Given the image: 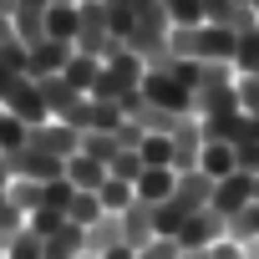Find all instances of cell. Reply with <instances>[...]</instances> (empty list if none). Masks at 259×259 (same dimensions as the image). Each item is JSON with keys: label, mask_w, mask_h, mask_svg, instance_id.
<instances>
[{"label": "cell", "mask_w": 259, "mask_h": 259, "mask_svg": "<svg viewBox=\"0 0 259 259\" xmlns=\"http://www.w3.org/2000/svg\"><path fill=\"white\" fill-rule=\"evenodd\" d=\"M81 97H92V87H97V76H102V61L97 56H87V51H71V61H66V71H61Z\"/></svg>", "instance_id": "obj_14"}, {"label": "cell", "mask_w": 259, "mask_h": 259, "mask_svg": "<svg viewBox=\"0 0 259 259\" xmlns=\"http://www.w3.org/2000/svg\"><path fill=\"white\" fill-rule=\"evenodd\" d=\"M71 51H76V46L51 41V36H46V41H36V46H31V61H26V76H31V81L61 76V71H66V61H71Z\"/></svg>", "instance_id": "obj_6"}, {"label": "cell", "mask_w": 259, "mask_h": 259, "mask_svg": "<svg viewBox=\"0 0 259 259\" xmlns=\"http://www.w3.org/2000/svg\"><path fill=\"white\" fill-rule=\"evenodd\" d=\"M0 107H6L11 117H21L26 127H41V122H51V107H46V97H41V81H31V76H26V81H21V87L6 97V102H0Z\"/></svg>", "instance_id": "obj_5"}, {"label": "cell", "mask_w": 259, "mask_h": 259, "mask_svg": "<svg viewBox=\"0 0 259 259\" xmlns=\"http://www.w3.org/2000/svg\"><path fill=\"white\" fill-rule=\"evenodd\" d=\"M173 188H178V173H173V168H143L138 183H133L138 203H148V208H158L163 198H173Z\"/></svg>", "instance_id": "obj_9"}, {"label": "cell", "mask_w": 259, "mask_h": 259, "mask_svg": "<svg viewBox=\"0 0 259 259\" xmlns=\"http://www.w3.org/2000/svg\"><path fill=\"white\" fill-rule=\"evenodd\" d=\"M41 97H46V107H51V117H66L76 102H81V92L66 81V76H46L41 81Z\"/></svg>", "instance_id": "obj_16"}, {"label": "cell", "mask_w": 259, "mask_h": 259, "mask_svg": "<svg viewBox=\"0 0 259 259\" xmlns=\"http://www.w3.org/2000/svg\"><path fill=\"white\" fill-rule=\"evenodd\" d=\"M198 173L203 178H229V173H239V148L234 143H213V138H203V148H198Z\"/></svg>", "instance_id": "obj_8"}, {"label": "cell", "mask_w": 259, "mask_h": 259, "mask_svg": "<svg viewBox=\"0 0 259 259\" xmlns=\"http://www.w3.org/2000/svg\"><path fill=\"white\" fill-rule=\"evenodd\" d=\"M244 203H254V173H244V168H239V173H229V178H219V183H213L208 208H213L224 224H229V219H234Z\"/></svg>", "instance_id": "obj_3"}, {"label": "cell", "mask_w": 259, "mask_h": 259, "mask_svg": "<svg viewBox=\"0 0 259 259\" xmlns=\"http://www.w3.org/2000/svg\"><path fill=\"white\" fill-rule=\"evenodd\" d=\"M6 259H46V244H41L31 229H21V234L6 244Z\"/></svg>", "instance_id": "obj_26"}, {"label": "cell", "mask_w": 259, "mask_h": 259, "mask_svg": "<svg viewBox=\"0 0 259 259\" xmlns=\"http://www.w3.org/2000/svg\"><path fill=\"white\" fill-rule=\"evenodd\" d=\"M107 173H112V178H127V183H138V173H143V158H138V148H122V153L107 163Z\"/></svg>", "instance_id": "obj_28"}, {"label": "cell", "mask_w": 259, "mask_h": 259, "mask_svg": "<svg viewBox=\"0 0 259 259\" xmlns=\"http://www.w3.org/2000/svg\"><path fill=\"white\" fill-rule=\"evenodd\" d=\"M117 244H122V224H117L112 213H107L102 224H92V229H87V254H92V259H97V254H107V249H117Z\"/></svg>", "instance_id": "obj_21"}, {"label": "cell", "mask_w": 259, "mask_h": 259, "mask_svg": "<svg viewBox=\"0 0 259 259\" xmlns=\"http://www.w3.org/2000/svg\"><path fill=\"white\" fill-rule=\"evenodd\" d=\"M102 219H107V213H102V198L76 188V198H71V208H66V224H76V229H92V224H102Z\"/></svg>", "instance_id": "obj_20"}, {"label": "cell", "mask_w": 259, "mask_h": 259, "mask_svg": "<svg viewBox=\"0 0 259 259\" xmlns=\"http://www.w3.org/2000/svg\"><path fill=\"white\" fill-rule=\"evenodd\" d=\"M71 198H76V188H71L66 178H56V183H41V208H56V213H66V208H71Z\"/></svg>", "instance_id": "obj_25"}, {"label": "cell", "mask_w": 259, "mask_h": 259, "mask_svg": "<svg viewBox=\"0 0 259 259\" xmlns=\"http://www.w3.org/2000/svg\"><path fill=\"white\" fill-rule=\"evenodd\" d=\"M66 183L81 188V193H97V188L107 183V163H97L92 153H71V158H66Z\"/></svg>", "instance_id": "obj_11"}, {"label": "cell", "mask_w": 259, "mask_h": 259, "mask_svg": "<svg viewBox=\"0 0 259 259\" xmlns=\"http://www.w3.org/2000/svg\"><path fill=\"white\" fill-rule=\"evenodd\" d=\"M0 208H6V188H0Z\"/></svg>", "instance_id": "obj_37"}, {"label": "cell", "mask_w": 259, "mask_h": 259, "mask_svg": "<svg viewBox=\"0 0 259 259\" xmlns=\"http://www.w3.org/2000/svg\"><path fill=\"white\" fill-rule=\"evenodd\" d=\"M117 224H122V244L127 249H143V244L158 239V224H153V208L148 203H133L127 213H117Z\"/></svg>", "instance_id": "obj_10"}, {"label": "cell", "mask_w": 259, "mask_h": 259, "mask_svg": "<svg viewBox=\"0 0 259 259\" xmlns=\"http://www.w3.org/2000/svg\"><path fill=\"white\" fill-rule=\"evenodd\" d=\"M254 76H259V71H254Z\"/></svg>", "instance_id": "obj_39"}, {"label": "cell", "mask_w": 259, "mask_h": 259, "mask_svg": "<svg viewBox=\"0 0 259 259\" xmlns=\"http://www.w3.org/2000/svg\"><path fill=\"white\" fill-rule=\"evenodd\" d=\"M41 26H46V36H51V41H66V46H76V31H81V16H76V6H46Z\"/></svg>", "instance_id": "obj_12"}, {"label": "cell", "mask_w": 259, "mask_h": 259, "mask_svg": "<svg viewBox=\"0 0 259 259\" xmlns=\"http://www.w3.org/2000/svg\"><path fill=\"white\" fill-rule=\"evenodd\" d=\"M61 224H66V213H56V208H36V213H26V229H31L36 239H51Z\"/></svg>", "instance_id": "obj_27"}, {"label": "cell", "mask_w": 259, "mask_h": 259, "mask_svg": "<svg viewBox=\"0 0 259 259\" xmlns=\"http://www.w3.org/2000/svg\"><path fill=\"white\" fill-rule=\"evenodd\" d=\"M138 158H143V168H173V138L168 133H143Z\"/></svg>", "instance_id": "obj_19"}, {"label": "cell", "mask_w": 259, "mask_h": 259, "mask_svg": "<svg viewBox=\"0 0 259 259\" xmlns=\"http://www.w3.org/2000/svg\"><path fill=\"white\" fill-rule=\"evenodd\" d=\"M6 158V168H11V178H31V183H56V178H66V163L61 158H51V153H41V148H16V153H0Z\"/></svg>", "instance_id": "obj_2"}, {"label": "cell", "mask_w": 259, "mask_h": 259, "mask_svg": "<svg viewBox=\"0 0 259 259\" xmlns=\"http://www.w3.org/2000/svg\"><path fill=\"white\" fill-rule=\"evenodd\" d=\"M51 0H16V11H46Z\"/></svg>", "instance_id": "obj_34"}, {"label": "cell", "mask_w": 259, "mask_h": 259, "mask_svg": "<svg viewBox=\"0 0 259 259\" xmlns=\"http://www.w3.org/2000/svg\"><path fill=\"white\" fill-rule=\"evenodd\" d=\"M259 71V26H244L234 41V76H254Z\"/></svg>", "instance_id": "obj_17"}, {"label": "cell", "mask_w": 259, "mask_h": 259, "mask_svg": "<svg viewBox=\"0 0 259 259\" xmlns=\"http://www.w3.org/2000/svg\"><path fill=\"white\" fill-rule=\"evenodd\" d=\"M51 6H76V0H51Z\"/></svg>", "instance_id": "obj_36"}, {"label": "cell", "mask_w": 259, "mask_h": 259, "mask_svg": "<svg viewBox=\"0 0 259 259\" xmlns=\"http://www.w3.org/2000/svg\"><path fill=\"white\" fill-rule=\"evenodd\" d=\"M21 81H26V71H21L16 61H0V102H6V97H11Z\"/></svg>", "instance_id": "obj_32"}, {"label": "cell", "mask_w": 259, "mask_h": 259, "mask_svg": "<svg viewBox=\"0 0 259 259\" xmlns=\"http://www.w3.org/2000/svg\"><path fill=\"white\" fill-rule=\"evenodd\" d=\"M229 239H234V244H244V249H249V259H254V244H259V203H244V208L229 219Z\"/></svg>", "instance_id": "obj_18"}, {"label": "cell", "mask_w": 259, "mask_h": 259, "mask_svg": "<svg viewBox=\"0 0 259 259\" xmlns=\"http://www.w3.org/2000/svg\"><path fill=\"white\" fill-rule=\"evenodd\" d=\"M31 148H41V153H51V158H71V153H81V133L71 122H61V117H51V122H41V127H31Z\"/></svg>", "instance_id": "obj_4"}, {"label": "cell", "mask_w": 259, "mask_h": 259, "mask_svg": "<svg viewBox=\"0 0 259 259\" xmlns=\"http://www.w3.org/2000/svg\"><path fill=\"white\" fill-rule=\"evenodd\" d=\"M173 26H203V0H163Z\"/></svg>", "instance_id": "obj_24"}, {"label": "cell", "mask_w": 259, "mask_h": 259, "mask_svg": "<svg viewBox=\"0 0 259 259\" xmlns=\"http://www.w3.org/2000/svg\"><path fill=\"white\" fill-rule=\"evenodd\" d=\"M0 188H11V168H6V158H0Z\"/></svg>", "instance_id": "obj_35"}, {"label": "cell", "mask_w": 259, "mask_h": 259, "mask_svg": "<svg viewBox=\"0 0 259 259\" xmlns=\"http://www.w3.org/2000/svg\"><path fill=\"white\" fill-rule=\"evenodd\" d=\"M183 249H178V239H153V244H143L138 249V259H178Z\"/></svg>", "instance_id": "obj_31"}, {"label": "cell", "mask_w": 259, "mask_h": 259, "mask_svg": "<svg viewBox=\"0 0 259 259\" xmlns=\"http://www.w3.org/2000/svg\"><path fill=\"white\" fill-rule=\"evenodd\" d=\"M138 92H143L148 107H158V112H168V117H193V92H188L168 66H158V61L143 71V87H138Z\"/></svg>", "instance_id": "obj_1"}, {"label": "cell", "mask_w": 259, "mask_h": 259, "mask_svg": "<svg viewBox=\"0 0 259 259\" xmlns=\"http://www.w3.org/2000/svg\"><path fill=\"white\" fill-rule=\"evenodd\" d=\"M254 259H259V244H254Z\"/></svg>", "instance_id": "obj_38"}, {"label": "cell", "mask_w": 259, "mask_h": 259, "mask_svg": "<svg viewBox=\"0 0 259 259\" xmlns=\"http://www.w3.org/2000/svg\"><path fill=\"white\" fill-rule=\"evenodd\" d=\"M234 102H239L244 117L259 122V76H234Z\"/></svg>", "instance_id": "obj_23"}, {"label": "cell", "mask_w": 259, "mask_h": 259, "mask_svg": "<svg viewBox=\"0 0 259 259\" xmlns=\"http://www.w3.org/2000/svg\"><path fill=\"white\" fill-rule=\"evenodd\" d=\"M21 229H26V213H21V208L6 198V208H0V249H6V244H11Z\"/></svg>", "instance_id": "obj_29"}, {"label": "cell", "mask_w": 259, "mask_h": 259, "mask_svg": "<svg viewBox=\"0 0 259 259\" xmlns=\"http://www.w3.org/2000/svg\"><path fill=\"white\" fill-rule=\"evenodd\" d=\"M97 198H102V213H112V219H117V213H127V208L138 203L133 183H127V178H112V173H107V183L97 188Z\"/></svg>", "instance_id": "obj_15"}, {"label": "cell", "mask_w": 259, "mask_h": 259, "mask_svg": "<svg viewBox=\"0 0 259 259\" xmlns=\"http://www.w3.org/2000/svg\"><path fill=\"white\" fill-rule=\"evenodd\" d=\"M6 41H16V21H11L6 11H0V46H6Z\"/></svg>", "instance_id": "obj_33"}, {"label": "cell", "mask_w": 259, "mask_h": 259, "mask_svg": "<svg viewBox=\"0 0 259 259\" xmlns=\"http://www.w3.org/2000/svg\"><path fill=\"white\" fill-rule=\"evenodd\" d=\"M229 234V224L213 213V208H198L183 229H178V249H208V244H219Z\"/></svg>", "instance_id": "obj_7"}, {"label": "cell", "mask_w": 259, "mask_h": 259, "mask_svg": "<svg viewBox=\"0 0 259 259\" xmlns=\"http://www.w3.org/2000/svg\"><path fill=\"white\" fill-rule=\"evenodd\" d=\"M46 244V259H81L87 254V229H76V224H61L51 239H41Z\"/></svg>", "instance_id": "obj_13"}, {"label": "cell", "mask_w": 259, "mask_h": 259, "mask_svg": "<svg viewBox=\"0 0 259 259\" xmlns=\"http://www.w3.org/2000/svg\"><path fill=\"white\" fill-rule=\"evenodd\" d=\"M26 143H31V127L0 107V153H16V148H26Z\"/></svg>", "instance_id": "obj_22"}, {"label": "cell", "mask_w": 259, "mask_h": 259, "mask_svg": "<svg viewBox=\"0 0 259 259\" xmlns=\"http://www.w3.org/2000/svg\"><path fill=\"white\" fill-rule=\"evenodd\" d=\"M203 259H249V249H244V244H234V239L224 234L219 244H208V249H203Z\"/></svg>", "instance_id": "obj_30"}]
</instances>
